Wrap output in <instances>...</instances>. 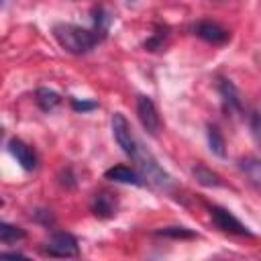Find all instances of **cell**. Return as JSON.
<instances>
[{
  "mask_svg": "<svg viewBox=\"0 0 261 261\" xmlns=\"http://www.w3.org/2000/svg\"><path fill=\"white\" fill-rule=\"evenodd\" d=\"M27 232L20 228V226H14V224H8V222H0V241L2 245H12L20 239H24Z\"/></svg>",
  "mask_w": 261,
  "mask_h": 261,
  "instance_id": "2e32d148",
  "label": "cell"
},
{
  "mask_svg": "<svg viewBox=\"0 0 261 261\" xmlns=\"http://www.w3.org/2000/svg\"><path fill=\"white\" fill-rule=\"evenodd\" d=\"M128 2H135V0H128Z\"/></svg>",
  "mask_w": 261,
  "mask_h": 261,
  "instance_id": "44dd1931",
  "label": "cell"
},
{
  "mask_svg": "<svg viewBox=\"0 0 261 261\" xmlns=\"http://www.w3.org/2000/svg\"><path fill=\"white\" fill-rule=\"evenodd\" d=\"M218 92H220V98H222V104H224L226 112H230V114H234V116H237V114H243V98H241L237 86H234L230 80L220 77V82H218Z\"/></svg>",
  "mask_w": 261,
  "mask_h": 261,
  "instance_id": "30bf717a",
  "label": "cell"
},
{
  "mask_svg": "<svg viewBox=\"0 0 261 261\" xmlns=\"http://www.w3.org/2000/svg\"><path fill=\"white\" fill-rule=\"evenodd\" d=\"M116 208H118L116 196L112 192H106V190L96 192L90 200V210L96 218H110L116 214Z\"/></svg>",
  "mask_w": 261,
  "mask_h": 261,
  "instance_id": "ba28073f",
  "label": "cell"
},
{
  "mask_svg": "<svg viewBox=\"0 0 261 261\" xmlns=\"http://www.w3.org/2000/svg\"><path fill=\"white\" fill-rule=\"evenodd\" d=\"M104 177L110 181H118V184H130V186H141L143 177L139 171L126 167V165H114L110 169L104 171Z\"/></svg>",
  "mask_w": 261,
  "mask_h": 261,
  "instance_id": "8fae6325",
  "label": "cell"
},
{
  "mask_svg": "<svg viewBox=\"0 0 261 261\" xmlns=\"http://www.w3.org/2000/svg\"><path fill=\"white\" fill-rule=\"evenodd\" d=\"M206 135H208L210 151H212L214 155H218V157H224V155H226V153H224V137H222L220 128H218L216 124H208Z\"/></svg>",
  "mask_w": 261,
  "mask_h": 261,
  "instance_id": "9a60e30c",
  "label": "cell"
},
{
  "mask_svg": "<svg viewBox=\"0 0 261 261\" xmlns=\"http://www.w3.org/2000/svg\"><path fill=\"white\" fill-rule=\"evenodd\" d=\"M249 128H251V137L257 143V147L261 149V102L253 108L251 116H249Z\"/></svg>",
  "mask_w": 261,
  "mask_h": 261,
  "instance_id": "e0dca14e",
  "label": "cell"
},
{
  "mask_svg": "<svg viewBox=\"0 0 261 261\" xmlns=\"http://www.w3.org/2000/svg\"><path fill=\"white\" fill-rule=\"evenodd\" d=\"M159 234H163V237H173V239H194V237H196V232L188 230L186 226H167V228L159 230Z\"/></svg>",
  "mask_w": 261,
  "mask_h": 261,
  "instance_id": "ac0fdd59",
  "label": "cell"
},
{
  "mask_svg": "<svg viewBox=\"0 0 261 261\" xmlns=\"http://www.w3.org/2000/svg\"><path fill=\"white\" fill-rule=\"evenodd\" d=\"M71 108L73 110H77V112H86V110H92V108H96V102H80V100H75V98H71Z\"/></svg>",
  "mask_w": 261,
  "mask_h": 261,
  "instance_id": "d6986e66",
  "label": "cell"
},
{
  "mask_svg": "<svg viewBox=\"0 0 261 261\" xmlns=\"http://www.w3.org/2000/svg\"><path fill=\"white\" fill-rule=\"evenodd\" d=\"M110 124H112V137H114L116 145L122 149L124 155L133 157L137 147H139V141L135 139V135L130 130V122L126 120V116L122 112H114Z\"/></svg>",
  "mask_w": 261,
  "mask_h": 261,
  "instance_id": "3957f363",
  "label": "cell"
},
{
  "mask_svg": "<svg viewBox=\"0 0 261 261\" xmlns=\"http://www.w3.org/2000/svg\"><path fill=\"white\" fill-rule=\"evenodd\" d=\"M2 255H4V257H24V255H22V253H18V251H10V253H8V251H4Z\"/></svg>",
  "mask_w": 261,
  "mask_h": 261,
  "instance_id": "ffe728a7",
  "label": "cell"
},
{
  "mask_svg": "<svg viewBox=\"0 0 261 261\" xmlns=\"http://www.w3.org/2000/svg\"><path fill=\"white\" fill-rule=\"evenodd\" d=\"M130 159H135L143 181H147L149 186H153L157 190H163V192H167L171 188V177L165 173V169L159 165V161L151 155V151H147L141 143H139V147H137V151Z\"/></svg>",
  "mask_w": 261,
  "mask_h": 261,
  "instance_id": "7a4b0ae2",
  "label": "cell"
},
{
  "mask_svg": "<svg viewBox=\"0 0 261 261\" xmlns=\"http://www.w3.org/2000/svg\"><path fill=\"white\" fill-rule=\"evenodd\" d=\"M8 151H10V155L16 159V163H18L24 171H33V169L37 167V155H35L33 147L27 145L22 139L12 137V139L8 141Z\"/></svg>",
  "mask_w": 261,
  "mask_h": 261,
  "instance_id": "9c48e42d",
  "label": "cell"
},
{
  "mask_svg": "<svg viewBox=\"0 0 261 261\" xmlns=\"http://www.w3.org/2000/svg\"><path fill=\"white\" fill-rule=\"evenodd\" d=\"M192 173H194L196 181L202 184V186H206V188H218V186H222L220 175L214 173L210 167H206V165H202V163L194 165V167H192Z\"/></svg>",
  "mask_w": 261,
  "mask_h": 261,
  "instance_id": "7c38bea8",
  "label": "cell"
},
{
  "mask_svg": "<svg viewBox=\"0 0 261 261\" xmlns=\"http://www.w3.org/2000/svg\"><path fill=\"white\" fill-rule=\"evenodd\" d=\"M43 249L51 257H77V253H80L77 239L71 232H63V230L53 232Z\"/></svg>",
  "mask_w": 261,
  "mask_h": 261,
  "instance_id": "277c9868",
  "label": "cell"
},
{
  "mask_svg": "<svg viewBox=\"0 0 261 261\" xmlns=\"http://www.w3.org/2000/svg\"><path fill=\"white\" fill-rule=\"evenodd\" d=\"M192 31H194L196 37L204 39L210 45H224L230 39V33L224 27H220L218 22H214V20H198L192 27Z\"/></svg>",
  "mask_w": 261,
  "mask_h": 261,
  "instance_id": "52a82bcc",
  "label": "cell"
},
{
  "mask_svg": "<svg viewBox=\"0 0 261 261\" xmlns=\"http://www.w3.org/2000/svg\"><path fill=\"white\" fill-rule=\"evenodd\" d=\"M239 167L241 171L257 186H261V159H255V157H243L239 161Z\"/></svg>",
  "mask_w": 261,
  "mask_h": 261,
  "instance_id": "5bb4252c",
  "label": "cell"
},
{
  "mask_svg": "<svg viewBox=\"0 0 261 261\" xmlns=\"http://www.w3.org/2000/svg\"><path fill=\"white\" fill-rule=\"evenodd\" d=\"M210 216H212L214 224L228 234H237V237H251L253 234L247 224H243L230 210H226L222 206H210Z\"/></svg>",
  "mask_w": 261,
  "mask_h": 261,
  "instance_id": "5b68a950",
  "label": "cell"
},
{
  "mask_svg": "<svg viewBox=\"0 0 261 261\" xmlns=\"http://www.w3.org/2000/svg\"><path fill=\"white\" fill-rule=\"evenodd\" d=\"M108 31V18L102 8H98V14L94 16V27L86 29L71 22H59L53 27V37L59 43L61 49H65L71 55H84L92 51L98 43L104 41Z\"/></svg>",
  "mask_w": 261,
  "mask_h": 261,
  "instance_id": "6da1fadb",
  "label": "cell"
},
{
  "mask_svg": "<svg viewBox=\"0 0 261 261\" xmlns=\"http://www.w3.org/2000/svg\"><path fill=\"white\" fill-rule=\"evenodd\" d=\"M137 114H139V120H141L143 128L151 137H157V133L161 128V118H159V112H157L155 102L149 96H145V94H139L137 96Z\"/></svg>",
  "mask_w": 261,
  "mask_h": 261,
  "instance_id": "8992f818",
  "label": "cell"
},
{
  "mask_svg": "<svg viewBox=\"0 0 261 261\" xmlns=\"http://www.w3.org/2000/svg\"><path fill=\"white\" fill-rule=\"evenodd\" d=\"M35 102H37V106H39L41 110L49 112V110H53L55 106H59L61 96H59L55 90H49V88H39V90L35 92Z\"/></svg>",
  "mask_w": 261,
  "mask_h": 261,
  "instance_id": "4fadbf2b",
  "label": "cell"
}]
</instances>
